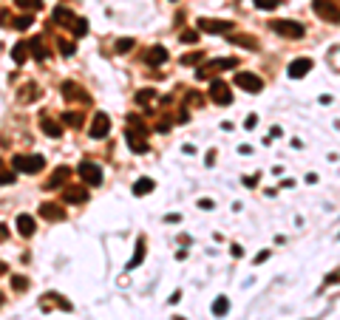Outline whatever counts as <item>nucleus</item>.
<instances>
[{
  "label": "nucleus",
  "instance_id": "1",
  "mask_svg": "<svg viewBox=\"0 0 340 320\" xmlns=\"http://www.w3.org/2000/svg\"><path fill=\"white\" fill-rule=\"evenodd\" d=\"M236 66H238L236 57H218V60H210L204 68H199L196 77H199V79H207V77H213V74H221V71H227V68H236Z\"/></svg>",
  "mask_w": 340,
  "mask_h": 320
},
{
  "label": "nucleus",
  "instance_id": "2",
  "mask_svg": "<svg viewBox=\"0 0 340 320\" xmlns=\"http://www.w3.org/2000/svg\"><path fill=\"white\" fill-rule=\"evenodd\" d=\"M312 9H315V14L323 17L326 23H340V3L337 0H315Z\"/></svg>",
  "mask_w": 340,
  "mask_h": 320
},
{
  "label": "nucleus",
  "instance_id": "3",
  "mask_svg": "<svg viewBox=\"0 0 340 320\" xmlns=\"http://www.w3.org/2000/svg\"><path fill=\"white\" fill-rule=\"evenodd\" d=\"M77 173H79V179H82L85 184H91V187H99V184H102V167L94 164V162H88V159L79 162Z\"/></svg>",
  "mask_w": 340,
  "mask_h": 320
},
{
  "label": "nucleus",
  "instance_id": "4",
  "mask_svg": "<svg viewBox=\"0 0 340 320\" xmlns=\"http://www.w3.org/2000/svg\"><path fill=\"white\" fill-rule=\"evenodd\" d=\"M272 32L275 34H281V37H292V40H298V37H303V23H295V20H272Z\"/></svg>",
  "mask_w": 340,
  "mask_h": 320
},
{
  "label": "nucleus",
  "instance_id": "5",
  "mask_svg": "<svg viewBox=\"0 0 340 320\" xmlns=\"http://www.w3.org/2000/svg\"><path fill=\"white\" fill-rule=\"evenodd\" d=\"M236 85L241 88V91H247V94H261L264 91V79L255 77V74H249V71H238L236 74Z\"/></svg>",
  "mask_w": 340,
  "mask_h": 320
},
{
  "label": "nucleus",
  "instance_id": "6",
  "mask_svg": "<svg viewBox=\"0 0 340 320\" xmlns=\"http://www.w3.org/2000/svg\"><path fill=\"white\" fill-rule=\"evenodd\" d=\"M14 167L20 170V173H40V170L46 167V159L43 156H14Z\"/></svg>",
  "mask_w": 340,
  "mask_h": 320
},
{
  "label": "nucleus",
  "instance_id": "7",
  "mask_svg": "<svg viewBox=\"0 0 340 320\" xmlns=\"http://www.w3.org/2000/svg\"><path fill=\"white\" fill-rule=\"evenodd\" d=\"M125 142H128V148H131L133 153H148V148H151V144H148V133L133 131V128L125 133Z\"/></svg>",
  "mask_w": 340,
  "mask_h": 320
},
{
  "label": "nucleus",
  "instance_id": "8",
  "mask_svg": "<svg viewBox=\"0 0 340 320\" xmlns=\"http://www.w3.org/2000/svg\"><path fill=\"white\" fill-rule=\"evenodd\" d=\"M199 32L227 34V32H233V23H230V20H207V17H202V20H199Z\"/></svg>",
  "mask_w": 340,
  "mask_h": 320
},
{
  "label": "nucleus",
  "instance_id": "9",
  "mask_svg": "<svg viewBox=\"0 0 340 320\" xmlns=\"http://www.w3.org/2000/svg\"><path fill=\"white\" fill-rule=\"evenodd\" d=\"M210 99L216 105H230L233 102V94H230V88L221 82V79H213V85H210Z\"/></svg>",
  "mask_w": 340,
  "mask_h": 320
},
{
  "label": "nucleus",
  "instance_id": "10",
  "mask_svg": "<svg viewBox=\"0 0 340 320\" xmlns=\"http://www.w3.org/2000/svg\"><path fill=\"white\" fill-rule=\"evenodd\" d=\"M63 201L66 204H85L88 201V190L79 187V184H71V187L63 190Z\"/></svg>",
  "mask_w": 340,
  "mask_h": 320
},
{
  "label": "nucleus",
  "instance_id": "11",
  "mask_svg": "<svg viewBox=\"0 0 340 320\" xmlns=\"http://www.w3.org/2000/svg\"><path fill=\"white\" fill-rule=\"evenodd\" d=\"M108 131H111V117H108V113H97L94 125H91V136L102 139V136H108Z\"/></svg>",
  "mask_w": 340,
  "mask_h": 320
},
{
  "label": "nucleus",
  "instance_id": "12",
  "mask_svg": "<svg viewBox=\"0 0 340 320\" xmlns=\"http://www.w3.org/2000/svg\"><path fill=\"white\" fill-rule=\"evenodd\" d=\"M51 20L57 23V26H63V28H71L74 23H77V14H74L71 9L60 6V9H54V12H51Z\"/></svg>",
  "mask_w": 340,
  "mask_h": 320
},
{
  "label": "nucleus",
  "instance_id": "13",
  "mask_svg": "<svg viewBox=\"0 0 340 320\" xmlns=\"http://www.w3.org/2000/svg\"><path fill=\"white\" fill-rule=\"evenodd\" d=\"M40 216L46 218V221H63V218H66V210L54 201H46V204H40Z\"/></svg>",
  "mask_w": 340,
  "mask_h": 320
},
{
  "label": "nucleus",
  "instance_id": "14",
  "mask_svg": "<svg viewBox=\"0 0 340 320\" xmlns=\"http://www.w3.org/2000/svg\"><path fill=\"white\" fill-rule=\"evenodd\" d=\"M309 71H312V60H309V57H301V60H295L292 66H289L287 74H289L292 79H301V77H306Z\"/></svg>",
  "mask_w": 340,
  "mask_h": 320
},
{
  "label": "nucleus",
  "instance_id": "15",
  "mask_svg": "<svg viewBox=\"0 0 340 320\" xmlns=\"http://www.w3.org/2000/svg\"><path fill=\"white\" fill-rule=\"evenodd\" d=\"M63 97L71 99V102H88V94L77 82H63Z\"/></svg>",
  "mask_w": 340,
  "mask_h": 320
},
{
  "label": "nucleus",
  "instance_id": "16",
  "mask_svg": "<svg viewBox=\"0 0 340 320\" xmlns=\"http://www.w3.org/2000/svg\"><path fill=\"white\" fill-rule=\"evenodd\" d=\"M40 128H43V133H46V136H51V139L63 136V125H60V122H54V119L48 117V113H43V117H40Z\"/></svg>",
  "mask_w": 340,
  "mask_h": 320
},
{
  "label": "nucleus",
  "instance_id": "17",
  "mask_svg": "<svg viewBox=\"0 0 340 320\" xmlns=\"http://www.w3.org/2000/svg\"><path fill=\"white\" fill-rule=\"evenodd\" d=\"M71 179V170L68 167H57L51 173V179L46 182V190H54V187H66V182Z\"/></svg>",
  "mask_w": 340,
  "mask_h": 320
},
{
  "label": "nucleus",
  "instance_id": "18",
  "mask_svg": "<svg viewBox=\"0 0 340 320\" xmlns=\"http://www.w3.org/2000/svg\"><path fill=\"white\" fill-rule=\"evenodd\" d=\"M164 60H167V48L164 46H153L145 54V63H148V66H162Z\"/></svg>",
  "mask_w": 340,
  "mask_h": 320
},
{
  "label": "nucleus",
  "instance_id": "19",
  "mask_svg": "<svg viewBox=\"0 0 340 320\" xmlns=\"http://www.w3.org/2000/svg\"><path fill=\"white\" fill-rule=\"evenodd\" d=\"M17 232L23 238H29V236H34V218L29 216V213H23V216H17Z\"/></svg>",
  "mask_w": 340,
  "mask_h": 320
},
{
  "label": "nucleus",
  "instance_id": "20",
  "mask_svg": "<svg viewBox=\"0 0 340 320\" xmlns=\"http://www.w3.org/2000/svg\"><path fill=\"white\" fill-rule=\"evenodd\" d=\"M17 99H20L23 105L34 102V99H40V88H37V85H32V82L23 85V88H20V94H17Z\"/></svg>",
  "mask_w": 340,
  "mask_h": 320
},
{
  "label": "nucleus",
  "instance_id": "21",
  "mask_svg": "<svg viewBox=\"0 0 340 320\" xmlns=\"http://www.w3.org/2000/svg\"><path fill=\"white\" fill-rule=\"evenodd\" d=\"M29 57V40H23V43H17V46L12 48V60L17 63V66H23Z\"/></svg>",
  "mask_w": 340,
  "mask_h": 320
},
{
  "label": "nucleus",
  "instance_id": "22",
  "mask_svg": "<svg viewBox=\"0 0 340 320\" xmlns=\"http://www.w3.org/2000/svg\"><path fill=\"white\" fill-rule=\"evenodd\" d=\"M29 51L34 54L37 60H48V48L43 46V40L40 37H34V40H29Z\"/></svg>",
  "mask_w": 340,
  "mask_h": 320
},
{
  "label": "nucleus",
  "instance_id": "23",
  "mask_svg": "<svg viewBox=\"0 0 340 320\" xmlns=\"http://www.w3.org/2000/svg\"><path fill=\"white\" fill-rule=\"evenodd\" d=\"M63 122H66L68 128H77V131H79V128H82V122H85V117L79 111H66V113H63Z\"/></svg>",
  "mask_w": 340,
  "mask_h": 320
},
{
  "label": "nucleus",
  "instance_id": "24",
  "mask_svg": "<svg viewBox=\"0 0 340 320\" xmlns=\"http://www.w3.org/2000/svg\"><path fill=\"white\" fill-rule=\"evenodd\" d=\"M142 258H145V238H139V241H136V252H133V258H131V264H128V269H136L139 264H142Z\"/></svg>",
  "mask_w": 340,
  "mask_h": 320
},
{
  "label": "nucleus",
  "instance_id": "25",
  "mask_svg": "<svg viewBox=\"0 0 340 320\" xmlns=\"http://www.w3.org/2000/svg\"><path fill=\"white\" fill-rule=\"evenodd\" d=\"M227 312H230V301L221 295V298H216V303H213V314H216V317H224Z\"/></svg>",
  "mask_w": 340,
  "mask_h": 320
},
{
  "label": "nucleus",
  "instance_id": "26",
  "mask_svg": "<svg viewBox=\"0 0 340 320\" xmlns=\"http://www.w3.org/2000/svg\"><path fill=\"white\" fill-rule=\"evenodd\" d=\"M151 190H153L151 179H139V182L133 184V196H145V193H151Z\"/></svg>",
  "mask_w": 340,
  "mask_h": 320
},
{
  "label": "nucleus",
  "instance_id": "27",
  "mask_svg": "<svg viewBox=\"0 0 340 320\" xmlns=\"http://www.w3.org/2000/svg\"><path fill=\"white\" fill-rule=\"evenodd\" d=\"M233 43H236V46H247V48H258V40L249 37V34H236Z\"/></svg>",
  "mask_w": 340,
  "mask_h": 320
},
{
  "label": "nucleus",
  "instance_id": "28",
  "mask_svg": "<svg viewBox=\"0 0 340 320\" xmlns=\"http://www.w3.org/2000/svg\"><path fill=\"white\" fill-rule=\"evenodd\" d=\"M20 9H26V12H40L43 9V0H14Z\"/></svg>",
  "mask_w": 340,
  "mask_h": 320
},
{
  "label": "nucleus",
  "instance_id": "29",
  "mask_svg": "<svg viewBox=\"0 0 340 320\" xmlns=\"http://www.w3.org/2000/svg\"><path fill=\"white\" fill-rule=\"evenodd\" d=\"M0 184H14V173L3 164V159H0Z\"/></svg>",
  "mask_w": 340,
  "mask_h": 320
},
{
  "label": "nucleus",
  "instance_id": "30",
  "mask_svg": "<svg viewBox=\"0 0 340 320\" xmlns=\"http://www.w3.org/2000/svg\"><path fill=\"white\" fill-rule=\"evenodd\" d=\"M12 289L26 292V289H29V278H23V275H12Z\"/></svg>",
  "mask_w": 340,
  "mask_h": 320
},
{
  "label": "nucleus",
  "instance_id": "31",
  "mask_svg": "<svg viewBox=\"0 0 340 320\" xmlns=\"http://www.w3.org/2000/svg\"><path fill=\"white\" fill-rule=\"evenodd\" d=\"M71 32L77 34V37H85V34H88V20L77 17V23H74V26H71Z\"/></svg>",
  "mask_w": 340,
  "mask_h": 320
},
{
  "label": "nucleus",
  "instance_id": "32",
  "mask_svg": "<svg viewBox=\"0 0 340 320\" xmlns=\"http://www.w3.org/2000/svg\"><path fill=\"white\" fill-rule=\"evenodd\" d=\"M202 57H204L202 51H190L182 57V66H196V63H202Z\"/></svg>",
  "mask_w": 340,
  "mask_h": 320
},
{
  "label": "nucleus",
  "instance_id": "33",
  "mask_svg": "<svg viewBox=\"0 0 340 320\" xmlns=\"http://www.w3.org/2000/svg\"><path fill=\"white\" fill-rule=\"evenodd\" d=\"M14 28H20V32H26L29 26H32V14H23V17H14V23H12Z\"/></svg>",
  "mask_w": 340,
  "mask_h": 320
},
{
  "label": "nucleus",
  "instance_id": "34",
  "mask_svg": "<svg viewBox=\"0 0 340 320\" xmlns=\"http://www.w3.org/2000/svg\"><path fill=\"white\" fill-rule=\"evenodd\" d=\"M153 97H156V94H153L151 88H145V91H139V94H136V102H139V105H148Z\"/></svg>",
  "mask_w": 340,
  "mask_h": 320
},
{
  "label": "nucleus",
  "instance_id": "35",
  "mask_svg": "<svg viewBox=\"0 0 340 320\" xmlns=\"http://www.w3.org/2000/svg\"><path fill=\"white\" fill-rule=\"evenodd\" d=\"M131 48H133V40H131V37H128V40H117V51H119V54L131 51Z\"/></svg>",
  "mask_w": 340,
  "mask_h": 320
},
{
  "label": "nucleus",
  "instance_id": "36",
  "mask_svg": "<svg viewBox=\"0 0 340 320\" xmlns=\"http://www.w3.org/2000/svg\"><path fill=\"white\" fill-rule=\"evenodd\" d=\"M278 3H281V0H255V6H258V9H264V12H269V9H275V6H278Z\"/></svg>",
  "mask_w": 340,
  "mask_h": 320
},
{
  "label": "nucleus",
  "instance_id": "37",
  "mask_svg": "<svg viewBox=\"0 0 340 320\" xmlns=\"http://www.w3.org/2000/svg\"><path fill=\"white\" fill-rule=\"evenodd\" d=\"M57 46H60V51H63V54H74V43H71V40H60Z\"/></svg>",
  "mask_w": 340,
  "mask_h": 320
},
{
  "label": "nucleus",
  "instance_id": "38",
  "mask_svg": "<svg viewBox=\"0 0 340 320\" xmlns=\"http://www.w3.org/2000/svg\"><path fill=\"white\" fill-rule=\"evenodd\" d=\"M182 40H184V43H199V32H184Z\"/></svg>",
  "mask_w": 340,
  "mask_h": 320
},
{
  "label": "nucleus",
  "instance_id": "39",
  "mask_svg": "<svg viewBox=\"0 0 340 320\" xmlns=\"http://www.w3.org/2000/svg\"><path fill=\"white\" fill-rule=\"evenodd\" d=\"M187 105H202V97L199 94H187Z\"/></svg>",
  "mask_w": 340,
  "mask_h": 320
},
{
  "label": "nucleus",
  "instance_id": "40",
  "mask_svg": "<svg viewBox=\"0 0 340 320\" xmlns=\"http://www.w3.org/2000/svg\"><path fill=\"white\" fill-rule=\"evenodd\" d=\"M255 122H258V117H255V113H252V117H247V122H244V128H255Z\"/></svg>",
  "mask_w": 340,
  "mask_h": 320
},
{
  "label": "nucleus",
  "instance_id": "41",
  "mask_svg": "<svg viewBox=\"0 0 340 320\" xmlns=\"http://www.w3.org/2000/svg\"><path fill=\"white\" fill-rule=\"evenodd\" d=\"M199 207H202V210H213V201H210V198H202V201H199Z\"/></svg>",
  "mask_w": 340,
  "mask_h": 320
},
{
  "label": "nucleus",
  "instance_id": "42",
  "mask_svg": "<svg viewBox=\"0 0 340 320\" xmlns=\"http://www.w3.org/2000/svg\"><path fill=\"white\" fill-rule=\"evenodd\" d=\"M267 258H269V252H258V255H255V264H264Z\"/></svg>",
  "mask_w": 340,
  "mask_h": 320
},
{
  "label": "nucleus",
  "instance_id": "43",
  "mask_svg": "<svg viewBox=\"0 0 340 320\" xmlns=\"http://www.w3.org/2000/svg\"><path fill=\"white\" fill-rule=\"evenodd\" d=\"M9 238V227H3V224H0V241H6Z\"/></svg>",
  "mask_w": 340,
  "mask_h": 320
},
{
  "label": "nucleus",
  "instance_id": "44",
  "mask_svg": "<svg viewBox=\"0 0 340 320\" xmlns=\"http://www.w3.org/2000/svg\"><path fill=\"white\" fill-rule=\"evenodd\" d=\"M337 281H340V272H334L332 278H326V283H337Z\"/></svg>",
  "mask_w": 340,
  "mask_h": 320
},
{
  "label": "nucleus",
  "instance_id": "45",
  "mask_svg": "<svg viewBox=\"0 0 340 320\" xmlns=\"http://www.w3.org/2000/svg\"><path fill=\"white\" fill-rule=\"evenodd\" d=\"M6 269H9V267H6V264H3V261H0V275L6 272Z\"/></svg>",
  "mask_w": 340,
  "mask_h": 320
},
{
  "label": "nucleus",
  "instance_id": "46",
  "mask_svg": "<svg viewBox=\"0 0 340 320\" xmlns=\"http://www.w3.org/2000/svg\"><path fill=\"white\" fill-rule=\"evenodd\" d=\"M0 306H3V295H0Z\"/></svg>",
  "mask_w": 340,
  "mask_h": 320
},
{
  "label": "nucleus",
  "instance_id": "47",
  "mask_svg": "<svg viewBox=\"0 0 340 320\" xmlns=\"http://www.w3.org/2000/svg\"><path fill=\"white\" fill-rule=\"evenodd\" d=\"M170 3H173V0H170Z\"/></svg>",
  "mask_w": 340,
  "mask_h": 320
}]
</instances>
